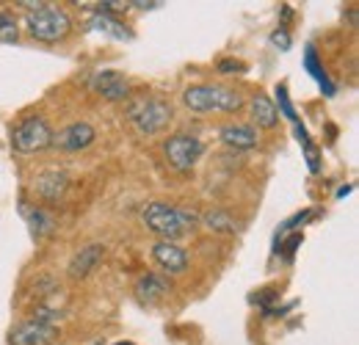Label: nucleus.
Instances as JSON below:
<instances>
[{"mask_svg":"<svg viewBox=\"0 0 359 345\" xmlns=\"http://www.w3.org/2000/svg\"><path fill=\"white\" fill-rule=\"evenodd\" d=\"M202 141L196 135H188V133H177V135H169L166 144H163V155L169 161L172 169L177 172H188L196 166L199 155H202Z\"/></svg>","mask_w":359,"mask_h":345,"instance_id":"nucleus-6","label":"nucleus"},{"mask_svg":"<svg viewBox=\"0 0 359 345\" xmlns=\"http://www.w3.org/2000/svg\"><path fill=\"white\" fill-rule=\"evenodd\" d=\"M53 144V128L47 125L45 116H28L22 119L17 128L11 130V147L14 152H22V155H34V152H42Z\"/></svg>","mask_w":359,"mask_h":345,"instance_id":"nucleus-5","label":"nucleus"},{"mask_svg":"<svg viewBox=\"0 0 359 345\" xmlns=\"http://www.w3.org/2000/svg\"><path fill=\"white\" fill-rule=\"evenodd\" d=\"M276 102H279V111L296 125V122H299V114H296V108H293V102H290V97H287V86H276Z\"/></svg>","mask_w":359,"mask_h":345,"instance_id":"nucleus-21","label":"nucleus"},{"mask_svg":"<svg viewBox=\"0 0 359 345\" xmlns=\"http://www.w3.org/2000/svg\"><path fill=\"white\" fill-rule=\"evenodd\" d=\"M152 257L169 273H182L188 268V252L177 243H172V241H158L152 246Z\"/></svg>","mask_w":359,"mask_h":345,"instance_id":"nucleus-10","label":"nucleus"},{"mask_svg":"<svg viewBox=\"0 0 359 345\" xmlns=\"http://www.w3.org/2000/svg\"><path fill=\"white\" fill-rule=\"evenodd\" d=\"M273 299H276V293H273V290H260V296H255L252 302L263 304V306L269 309V302H273Z\"/></svg>","mask_w":359,"mask_h":345,"instance_id":"nucleus-26","label":"nucleus"},{"mask_svg":"<svg viewBox=\"0 0 359 345\" xmlns=\"http://www.w3.org/2000/svg\"><path fill=\"white\" fill-rule=\"evenodd\" d=\"M25 25H28V34L36 39V42H61L69 36L72 31V20L64 8H55L47 3L45 8H36V11H28L25 17Z\"/></svg>","mask_w":359,"mask_h":345,"instance_id":"nucleus-3","label":"nucleus"},{"mask_svg":"<svg viewBox=\"0 0 359 345\" xmlns=\"http://www.w3.org/2000/svg\"><path fill=\"white\" fill-rule=\"evenodd\" d=\"M219 138L224 141L226 147H232V149H252V147H257V130L252 128V125H224V128L219 130Z\"/></svg>","mask_w":359,"mask_h":345,"instance_id":"nucleus-12","label":"nucleus"},{"mask_svg":"<svg viewBox=\"0 0 359 345\" xmlns=\"http://www.w3.org/2000/svg\"><path fill=\"white\" fill-rule=\"evenodd\" d=\"M313 216V210H304V213H296V216L290 218V221H285V226H282V232H290V229H299V224H304L307 218Z\"/></svg>","mask_w":359,"mask_h":345,"instance_id":"nucleus-25","label":"nucleus"},{"mask_svg":"<svg viewBox=\"0 0 359 345\" xmlns=\"http://www.w3.org/2000/svg\"><path fill=\"white\" fill-rule=\"evenodd\" d=\"M141 218H144V224H147L149 232H155L161 241H172V243H175L177 238H182V235H188V232L196 226V221H199L196 213L175 208V205H166V202H152V205H147Z\"/></svg>","mask_w":359,"mask_h":345,"instance_id":"nucleus-1","label":"nucleus"},{"mask_svg":"<svg viewBox=\"0 0 359 345\" xmlns=\"http://www.w3.org/2000/svg\"><path fill=\"white\" fill-rule=\"evenodd\" d=\"M351 191H354V188H351V185H343V188H340V191H337V199H343V196H348V194H351Z\"/></svg>","mask_w":359,"mask_h":345,"instance_id":"nucleus-27","label":"nucleus"},{"mask_svg":"<svg viewBox=\"0 0 359 345\" xmlns=\"http://www.w3.org/2000/svg\"><path fill=\"white\" fill-rule=\"evenodd\" d=\"M91 28H97V31H102V34H108V36H114V39H130L133 34L114 17V14H102V11H94V20H91Z\"/></svg>","mask_w":359,"mask_h":345,"instance_id":"nucleus-17","label":"nucleus"},{"mask_svg":"<svg viewBox=\"0 0 359 345\" xmlns=\"http://www.w3.org/2000/svg\"><path fill=\"white\" fill-rule=\"evenodd\" d=\"M89 86L94 88L97 94H102L105 100H111V102H119V100H125V97L130 94L128 78H125L122 72H116V69H100V72H94Z\"/></svg>","mask_w":359,"mask_h":345,"instance_id":"nucleus-9","label":"nucleus"},{"mask_svg":"<svg viewBox=\"0 0 359 345\" xmlns=\"http://www.w3.org/2000/svg\"><path fill=\"white\" fill-rule=\"evenodd\" d=\"M182 102L196 111V114H235L243 105V97L235 88L216 86V83H199V86H188L182 91Z\"/></svg>","mask_w":359,"mask_h":345,"instance_id":"nucleus-2","label":"nucleus"},{"mask_svg":"<svg viewBox=\"0 0 359 345\" xmlns=\"http://www.w3.org/2000/svg\"><path fill=\"white\" fill-rule=\"evenodd\" d=\"M216 72H219V75H243V72H246V64L238 61V58H222V61L216 64Z\"/></svg>","mask_w":359,"mask_h":345,"instance_id":"nucleus-22","label":"nucleus"},{"mask_svg":"<svg viewBox=\"0 0 359 345\" xmlns=\"http://www.w3.org/2000/svg\"><path fill=\"white\" fill-rule=\"evenodd\" d=\"M55 337H58L55 326L42 323V320L34 318V320H25V323H20L17 329H11L8 343L11 345H53Z\"/></svg>","mask_w":359,"mask_h":345,"instance_id":"nucleus-7","label":"nucleus"},{"mask_svg":"<svg viewBox=\"0 0 359 345\" xmlns=\"http://www.w3.org/2000/svg\"><path fill=\"white\" fill-rule=\"evenodd\" d=\"M116 345H130V343H116Z\"/></svg>","mask_w":359,"mask_h":345,"instance_id":"nucleus-28","label":"nucleus"},{"mask_svg":"<svg viewBox=\"0 0 359 345\" xmlns=\"http://www.w3.org/2000/svg\"><path fill=\"white\" fill-rule=\"evenodd\" d=\"M271 44H273L276 50H290V34H287V28L273 31V34H271Z\"/></svg>","mask_w":359,"mask_h":345,"instance_id":"nucleus-24","label":"nucleus"},{"mask_svg":"<svg viewBox=\"0 0 359 345\" xmlns=\"http://www.w3.org/2000/svg\"><path fill=\"white\" fill-rule=\"evenodd\" d=\"M94 138H97V133L89 122H72L69 128L53 133V144L64 152H81V149L94 144Z\"/></svg>","mask_w":359,"mask_h":345,"instance_id":"nucleus-8","label":"nucleus"},{"mask_svg":"<svg viewBox=\"0 0 359 345\" xmlns=\"http://www.w3.org/2000/svg\"><path fill=\"white\" fill-rule=\"evenodd\" d=\"M22 216L28 218V226H31V232L36 235V238H47L53 229H55V221H53V216L50 213H45L42 208H28L25 202H22Z\"/></svg>","mask_w":359,"mask_h":345,"instance_id":"nucleus-16","label":"nucleus"},{"mask_svg":"<svg viewBox=\"0 0 359 345\" xmlns=\"http://www.w3.org/2000/svg\"><path fill=\"white\" fill-rule=\"evenodd\" d=\"M252 122L257 125V128H276V122H279V114H276V105L271 102L269 97H263V94H257L255 100H252Z\"/></svg>","mask_w":359,"mask_h":345,"instance_id":"nucleus-15","label":"nucleus"},{"mask_svg":"<svg viewBox=\"0 0 359 345\" xmlns=\"http://www.w3.org/2000/svg\"><path fill=\"white\" fill-rule=\"evenodd\" d=\"M128 119L141 135H155L172 122V105L158 97H141L128 108Z\"/></svg>","mask_w":359,"mask_h":345,"instance_id":"nucleus-4","label":"nucleus"},{"mask_svg":"<svg viewBox=\"0 0 359 345\" xmlns=\"http://www.w3.org/2000/svg\"><path fill=\"white\" fill-rule=\"evenodd\" d=\"M105 257V249L100 246V243H91V246H83L75 257L69 259V276L72 279H83V276H89L91 271H97V265L102 262Z\"/></svg>","mask_w":359,"mask_h":345,"instance_id":"nucleus-11","label":"nucleus"},{"mask_svg":"<svg viewBox=\"0 0 359 345\" xmlns=\"http://www.w3.org/2000/svg\"><path fill=\"white\" fill-rule=\"evenodd\" d=\"M202 224H205L210 232H222V235L238 232V221L229 216V213H224V210H210V213H205Z\"/></svg>","mask_w":359,"mask_h":345,"instance_id":"nucleus-19","label":"nucleus"},{"mask_svg":"<svg viewBox=\"0 0 359 345\" xmlns=\"http://www.w3.org/2000/svg\"><path fill=\"white\" fill-rule=\"evenodd\" d=\"M302 241H304V238H302V232H296V235H290V241H287L285 246H276V255H285V257L290 259V257H293V255H296V249L302 246Z\"/></svg>","mask_w":359,"mask_h":345,"instance_id":"nucleus-23","label":"nucleus"},{"mask_svg":"<svg viewBox=\"0 0 359 345\" xmlns=\"http://www.w3.org/2000/svg\"><path fill=\"white\" fill-rule=\"evenodd\" d=\"M304 67H307V72L313 75L315 81L320 83V88H323V91L332 97V94H334V83L329 81V75H326V69H323V64H320V58H318V53H315L313 44L304 50Z\"/></svg>","mask_w":359,"mask_h":345,"instance_id":"nucleus-18","label":"nucleus"},{"mask_svg":"<svg viewBox=\"0 0 359 345\" xmlns=\"http://www.w3.org/2000/svg\"><path fill=\"white\" fill-rule=\"evenodd\" d=\"M67 185H69L67 174L45 172V174H39V177H36V182H34V191H36L42 199H47V202H55L58 196H64Z\"/></svg>","mask_w":359,"mask_h":345,"instance_id":"nucleus-13","label":"nucleus"},{"mask_svg":"<svg viewBox=\"0 0 359 345\" xmlns=\"http://www.w3.org/2000/svg\"><path fill=\"white\" fill-rule=\"evenodd\" d=\"M17 39H20L17 17L11 11H0V42H17Z\"/></svg>","mask_w":359,"mask_h":345,"instance_id":"nucleus-20","label":"nucleus"},{"mask_svg":"<svg viewBox=\"0 0 359 345\" xmlns=\"http://www.w3.org/2000/svg\"><path fill=\"white\" fill-rule=\"evenodd\" d=\"M169 290H172V285H169V279L161 276V273H147V276H141L138 285H135V293H138L144 302H158V299H163Z\"/></svg>","mask_w":359,"mask_h":345,"instance_id":"nucleus-14","label":"nucleus"}]
</instances>
